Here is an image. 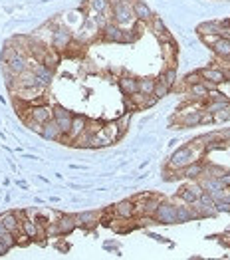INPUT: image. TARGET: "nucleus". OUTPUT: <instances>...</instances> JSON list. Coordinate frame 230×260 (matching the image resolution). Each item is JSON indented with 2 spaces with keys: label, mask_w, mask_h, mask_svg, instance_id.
Segmentation results:
<instances>
[{
  "label": "nucleus",
  "mask_w": 230,
  "mask_h": 260,
  "mask_svg": "<svg viewBox=\"0 0 230 260\" xmlns=\"http://www.w3.org/2000/svg\"><path fill=\"white\" fill-rule=\"evenodd\" d=\"M197 159H200V153H197V147L191 143V145H183V147H179L175 153L171 155V159H169V167H173V169H177V171H181L183 167H186V165H191V163H195Z\"/></svg>",
  "instance_id": "f257e3e1"
},
{
  "label": "nucleus",
  "mask_w": 230,
  "mask_h": 260,
  "mask_svg": "<svg viewBox=\"0 0 230 260\" xmlns=\"http://www.w3.org/2000/svg\"><path fill=\"white\" fill-rule=\"evenodd\" d=\"M111 16H113V22L119 24L121 28L127 26V24H133L137 20L129 0H119V2H113L111 4Z\"/></svg>",
  "instance_id": "f03ea898"
},
{
  "label": "nucleus",
  "mask_w": 230,
  "mask_h": 260,
  "mask_svg": "<svg viewBox=\"0 0 230 260\" xmlns=\"http://www.w3.org/2000/svg\"><path fill=\"white\" fill-rule=\"evenodd\" d=\"M54 112V121L60 125V131H61V141H68V133L72 129V121H74V114L70 110H66L64 105H54L52 107Z\"/></svg>",
  "instance_id": "7ed1b4c3"
},
{
  "label": "nucleus",
  "mask_w": 230,
  "mask_h": 260,
  "mask_svg": "<svg viewBox=\"0 0 230 260\" xmlns=\"http://www.w3.org/2000/svg\"><path fill=\"white\" fill-rule=\"evenodd\" d=\"M153 221L159 225H177V205L161 201V205L153 214Z\"/></svg>",
  "instance_id": "20e7f679"
},
{
  "label": "nucleus",
  "mask_w": 230,
  "mask_h": 260,
  "mask_svg": "<svg viewBox=\"0 0 230 260\" xmlns=\"http://www.w3.org/2000/svg\"><path fill=\"white\" fill-rule=\"evenodd\" d=\"M72 40H74V36H72L70 28H66V26H58V28L54 30V34H52V48L58 50V52L61 54V52H66V50H68V46H70V42H72Z\"/></svg>",
  "instance_id": "39448f33"
},
{
  "label": "nucleus",
  "mask_w": 230,
  "mask_h": 260,
  "mask_svg": "<svg viewBox=\"0 0 230 260\" xmlns=\"http://www.w3.org/2000/svg\"><path fill=\"white\" fill-rule=\"evenodd\" d=\"M101 40L109 42V44H115V42H117V44H121V42H123V28L111 20V22H107L106 26L101 28Z\"/></svg>",
  "instance_id": "423d86ee"
},
{
  "label": "nucleus",
  "mask_w": 230,
  "mask_h": 260,
  "mask_svg": "<svg viewBox=\"0 0 230 260\" xmlns=\"http://www.w3.org/2000/svg\"><path fill=\"white\" fill-rule=\"evenodd\" d=\"M202 185L199 183V181H193L191 185H186V187H183L181 191H179V197H181V201L183 203H186V205H191V203H195L200 195H202Z\"/></svg>",
  "instance_id": "0eeeda50"
},
{
  "label": "nucleus",
  "mask_w": 230,
  "mask_h": 260,
  "mask_svg": "<svg viewBox=\"0 0 230 260\" xmlns=\"http://www.w3.org/2000/svg\"><path fill=\"white\" fill-rule=\"evenodd\" d=\"M199 74H200L202 81H208V83H213V85H220V83L228 81V78H226L224 70H218V68H211V66H206V68L199 70Z\"/></svg>",
  "instance_id": "6e6552de"
},
{
  "label": "nucleus",
  "mask_w": 230,
  "mask_h": 260,
  "mask_svg": "<svg viewBox=\"0 0 230 260\" xmlns=\"http://www.w3.org/2000/svg\"><path fill=\"white\" fill-rule=\"evenodd\" d=\"M28 117L44 125V123H48V121L54 117V112H52L50 105L40 103V105H32V107H30V115H28Z\"/></svg>",
  "instance_id": "1a4fd4ad"
},
{
  "label": "nucleus",
  "mask_w": 230,
  "mask_h": 260,
  "mask_svg": "<svg viewBox=\"0 0 230 260\" xmlns=\"http://www.w3.org/2000/svg\"><path fill=\"white\" fill-rule=\"evenodd\" d=\"M113 211H115V216H119V219H123V221H131V219H135V216H137V207H135L133 199L117 203Z\"/></svg>",
  "instance_id": "9d476101"
},
{
  "label": "nucleus",
  "mask_w": 230,
  "mask_h": 260,
  "mask_svg": "<svg viewBox=\"0 0 230 260\" xmlns=\"http://www.w3.org/2000/svg\"><path fill=\"white\" fill-rule=\"evenodd\" d=\"M6 70L12 74V76H20L22 72H26V70H30V64H28V58L24 56V54H16L10 62H6Z\"/></svg>",
  "instance_id": "9b49d317"
},
{
  "label": "nucleus",
  "mask_w": 230,
  "mask_h": 260,
  "mask_svg": "<svg viewBox=\"0 0 230 260\" xmlns=\"http://www.w3.org/2000/svg\"><path fill=\"white\" fill-rule=\"evenodd\" d=\"M202 171H204V161L197 159L195 163H191V165H186V167L181 169V177L191 179V181H199L202 177Z\"/></svg>",
  "instance_id": "f8f14e48"
},
{
  "label": "nucleus",
  "mask_w": 230,
  "mask_h": 260,
  "mask_svg": "<svg viewBox=\"0 0 230 260\" xmlns=\"http://www.w3.org/2000/svg\"><path fill=\"white\" fill-rule=\"evenodd\" d=\"M58 230H60V236H68L72 234L76 228H77V221H76V214H61L58 219Z\"/></svg>",
  "instance_id": "ddd939ff"
},
{
  "label": "nucleus",
  "mask_w": 230,
  "mask_h": 260,
  "mask_svg": "<svg viewBox=\"0 0 230 260\" xmlns=\"http://www.w3.org/2000/svg\"><path fill=\"white\" fill-rule=\"evenodd\" d=\"M0 223H2L6 227V230L18 234V232H22V223H20V216L14 212V211H8L4 214H0Z\"/></svg>",
  "instance_id": "4468645a"
},
{
  "label": "nucleus",
  "mask_w": 230,
  "mask_h": 260,
  "mask_svg": "<svg viewBox=\"0 0 230 260\" xmlns=\"http://www.w3.org/2000/svg\"><path fill=\"white\" fill-rule=\"evenodd\" d=\"M76 221L79 228H93L99 223V212L95 211H86V212H77L76 214Z\"/></svg>",
  "instance_id": "2eb2a0df"
},
{
  "label": "nucleus",
  "mask_w": 230,
  "mask_h": 260,
  "mask_svg": "<svg viewBox=\"0 0 230 260\" xmlns=\"http://www.w3.org/2000/svg\"><path fill=\"white\" fill-rule=\"evenodd\" d=\"M131 6H133V14H135V18L139 20V22H151V18L155 16L153 10L145 4L143 0H133Z\"/></svg>",
  "instance_id": "dca6fc26"
},
{
  "label": "nucleus",
  "mask_w": 230,
  "mask_h": 260,
  "mask_svg": "<svg viewBox=\"0 0 230 260\" xmlns=\"http://www.w3.org/2000/svg\"><path fill=\"white\" fill-rule=\"evenodd\" d=\"M200 115H202V110H191V112H183L179 115V125L183 129L186 127H197L200 125Z\"/></svg>",
  "instance_id": "f3484780"
},
{
  "label": "nucleus",
  "mask_w": 230,
  "mask_h": 260,
  "mask_svg": "<svg viewBox=\"0 0 230 260\" xmlns=\"http://www.w3.org/2000/svg\"><path fill=\"white\" fill-rule=\"evenodd\" d=\"M119 90L123 92V96H135L139 92V80L137 78H131V76H123L119 78Z\"/></svg>",
  "instance_id": "a211bd4d"
},
{
  "label": "nucleus",
  "mask_w": 230,
  "mask_h": 260,
  "mask_svg": "<svg viewBox=\"0 0 230 260\" xmlns=\"http://www.w3.org/2000/svg\"><path fill=\"white\" fill-rule=\"evenodd\" d=\"M86 127H88V117L86 115H74L72 129H70V133H68V141L74 143V139L77 135H81L83 131H86Z\"/></svg>",
  "instance_id": "6ab92c4d"
},
{
  "label": "nucleus",
  "mask_w": 230,
  "mask_h": 260,
  "mask_svg": "<svg viewBox=\"0 0 230 260\" xmlns=\"http://www.w3.org/2000/svg\"><path fill=\"white\" fill-rule=\"evenodd\" d=\"M191 207H193V211L197 212L199 221H200V219H211V216H216V214H218V211H216L215 205H204V203H200L199 199H197L195 203H191Z\"/></svg>",
  "instance_id": "aec40b11"
},
{
  "label": "nucleus",
  "mask_w": 230,
  "mask_h": 260,
  "mask_svg": "<svg viewBox=\"0 0 230 260\" xmlns=\"http://www.w3.org/2000/svg\"><path fill=\"white\" fill-rule=\"evenodd\" d=\"M189 94L197 101H206L208 99V94H211V88H208L206 81H197V83L189 85Z\"/></svg>",
  "instance_id": "412c9836"
},
{
  "label": "nucleus",
  "mask_w": 230,
  "mask_h": 260,
  "mask_svg": "<svg viewBox=\"0 0 230 260\" xmlns=\"http://www.w3.org/2000/svg\"><path fill=\"white\" fill-rule=\"evenodd\" d=\"M42 137L46 141H61V131H60V125L54 121V117L44 123V129H42Z\"/></svg>",
  "instance_id": "4be33fe9"
},
{
  "label": "nucleus",
  "mask_w": 230,
  "mask_h": 260,
  "mask_svg": "<svg viewBox=\"0 0 230 260\" xmlns=\"http://www.w3.org/2000/svg\"><path fill=\"white\" fill-rule=\"evenodd\" d=\"M193 221H199L197 212L193 211L191 205H181L177 207V225H183V223H193Z\"/></svg>",
  "instance_id": "5701e85b"
},
{
  "label": "nucleus",
  "mask_w": 230,
  "mask_h": 260,
  "mask_svg": "<svg viewBox=\"0 0 230 260\" xmlns=\"http://www.w3.org/2000/svg\"><path fill=\"white\" fill-rule=\"evenodd\" d=\"M211 48H213V52H215L216 58H222V60H228L230 62V38H220L218 36V40L215 42Z\"/></svg>",
  "instance_id": "b1692460"
},
{
  "label": "nucleus",
  "mask_w": 230,
  "mask_h": 260,
  "mask_svg": "<svg viewBox=\"0 0 230 260\" xmlns=\"http://www.w3.org/2000/svg\"><path fill=\"white\" fill-rule=\"evenodd\" d=\"M44 66H48V68H52V70H56L58 68V64L61 62V56H60V52L58 50H54V48H46V52H44V56H42V60H40Z\"/></svg>",
  "instance_id": "393cba45"
},
{
  "label": "nucleus",
  "mask_w": 230,
  "mask_h": 260,
  "mask_svg": "<svg viewBox=\"0 0 230 260\" xmlns=\"http://www.w3.org/2000/svg\"><path fill=\"white\" fill-rule=\"evenodd\" d=\"M222 28L218 22H200L197 26V34L199 36H220Z\"/></svg>",
  "instance_id": "a878e982"
},
{
  "label": "nucleus",
  "mask_w": 230,
  "mask_h": 260,
  "mask_svg": "<svg viewBox=\"0 0 230 260\" xmlns=\"http://www.w3.org/2000/svg\"><path fill=\"white\" fill-rule=\"evenodd\" d=\"M30 70H32V72H34V74H36L40 80H44L48 85H50V81L54 80V70H52V68H48V66H44V64H42V62H38L36 66H32Z\"/></svg>",
  "instance_id": "bb28decb"
},
{
  "label": "nucleus",
  "mask_w": 230,
  "mask_h": 260,
  "mask_svg": "<svg viewBox=\"0 0 230 260\" xmlns=\"http://www.w3.org/2000/svg\"><path fill=\"white\" fill-rule=\"evenodd\" d=\"M226 173V169L222 165H216V163H204V171H202V177L200 179H206V177H215V179H220Z\"/></svg>",
  "instance_id": "cd10ccee"
},
{
  "label": "nucleus",
  "mask_w": 230,
  "mask_h": 260,
  "mask_svg": "<svg viewBox=\"0 0 230 260\" xmlns=\"http://www.w3.org/2000/svg\"><path fill=\"white\" fill-rule=\"evenodd\" d=\"M173 90H171V85L169 83H167L161 76L155 80V90H153V96L157 98V99H163V98H167V96H169Z\"/></svg>",
  "instance_id": "c85d7f7f"
},
{
  "label": "nucleus",
  "mask_w": 230,
  "mask_h": 260,
  "mask_svg": "<svg viewBox=\"0 0 230 260\" xmlns=\"http://www.w3.org/2000/svg\"><path fill=\"white\" fill-rule=\"evenodd\" d=\"M199 183H200V185H202V189H204V191H208V193H215V191L222 189V183H220V179H215V177L199 179Z\"/></svg>",
  "instance_id": "c756f323"
},
{
  "label": "nucleus",
  "mask_w": 230,
  "mask_h": 260,
  "mask_svg": "<svg viewBox=\"0 0 230 260\" xmlns=\"http://www.w3.org/2000/svg\"><path fill=\"white\" fill-rule=\"evenodd\" d=\"M88 2H90V8L97 14L107 12L111 8V0H88Z\"/></svg>",
  "instance_id": "7c9ffc66"
},
{
  "label": "nucleus",
  "mask_w": 230,
  "mask_h": 260,
  "mask_svg": "<svg viewBox=\"0 0 230 260\" xmlns=\"http://www.w3.org/2000/svg\"><path fill=\"white\" fill-rule=\"evenodd\" d=\"M72 145H76V147H79V149H90V145H92V131H83L81 135H77L76 139H74V143Z\"/></svg>",
  "instance_id": "2f4dec72"
},
{
  "label": "nucleus",
  "mask_w": 230,
  "mask_h": 260,
  "mask_svg": "<svg viewBox=\"0 0 230 260\" xmlns=\"http://www.w3.org/2000/svg\"><path fill=\"white\" fill-rule=\"evenodd\" d=\"M153 90H155V78H143V80H139V94L149 96V94H153Z\"/></svg>",
  "instance_id": "473e14b6"
},
{
  "label": "nucleus",
  "mask_w": 230,
  "mask_h": 260,
  "mask_svg": "<svg viewBox=\"0 0 230 260\" xmlns=\"http://www.w3.org/2000/svg\"><path fill=\"white\" fill-rule=\"evenodd\" d=\"M161 78H163V80H165L167 83L171 85V90L175 88V85H177V81H179V80H177V78H179V76H177V70H175L173 66L165 68V70H163V74H161Z\"/></svg>",
  "instance_id": "72a5a7b5"
},
{
  "label": "nucleus",
  "mask_w": 230,
  "mask_h": 260,
  "mask_svg": "<svg viewBox=\"0 0 230 260\" xmlns=\"http://www.w3.org/2000/svg\"><path fill=\"white\" fill-rule=\"evenodd\" d=\"M215 115V123H224V121H230V105H226L224 110L213 114Z\"/></svg>",
  "instance_id": "f704fd0d"
},
{
  "label": "nucleus",
  "mask_w": 230,
  "mask_h": 260,
  "mask_svg": "<svg viewBox=\"0 0 230 260\" xmlns=\"http://www.w3.org/2000/svg\"><path fill=\"white\" fill-rule=\"evenodd\" d=\"M26 125L32 129L34 133L42 135V129H44V125H42V123H38V121H34V119H30V117H26Z\"/></svg>",
  "instance_id": "c9c22d12"
},
{
  "label": "nucleus",
  "mask_w": 230,
  "mask_h": 260,
  "mask_svg": "<svg viewBox=\"0 0 230 260\" xmlns=\"http://www.w3.org/2000/svg\"><path fill=\"white\" fill-rule=\"evenodd\" d=\"M197 81H202V78H200L199 70H197V72H193V74H186V76H184V83H186V85H193V83H197Z\"/></svg>",
  "instance_id": "e433bc0d"
},
{
  "label": "nucleus",
  "mask_w": 230,
  "mask_h": 260,
  "mask_svg": "<svg viewBox=\"0 0 230 260\" xmlns=\"http://www.w3.org/2000/svg\"><path fill=\"white\" fill-rule=\"evenodd\" d=\"M216 211L218 212H230V199H224V201H216L215 203Z\"/></svg>",
  "instance_id": "4c0bfd02"
},
{
  "label": "nucleus",
  "mask_w": 230,
  "mask_h": 260,
  "mask_svg": "<svg viewBox=\"0 0 230 260\" xmlns=\"http://www.w3.org/2000/svg\"><path fill=\"white\" fill-rule=\"evenodd\" d=\"M151 24H153V28H155V32H157V34H159V32H161L163 28H165V26H163V22H161V18H159V16H153V18H151Z\"/></svg>",
  "instance_id": "58836bf2"
},
{
  "label": "nucleus",
  "mask_w": 230,
  "mask_h": 260,
  "mask_svg": "<svg viewBox=\"0 0 230 260\" xmlns=\"http://www.w3.org/2000/svg\"><path fill=\"white\" fill-rule=\"evenodd\" d=\"M216 137H218V139H222V141H226V143L230 145V127H228V129H224V131H218V133H216Z\"/></svg>",
  "instance_id": "ea45409f"
},
{
  "label": "nucleus",
  "mask_w": 230,
  "mask_h": 260,
  "mask_svg": "<svg viewBox=\"0 0 230 260\" xmlns=\"http://www.w3.org/2000/svg\"><path fill=\"white\" fill-rule=\"evenodd\" d=\"M220 183H222V187H230V171L226 169V173L220 177Z\"/></svg>",
  "instance_id": "a19ab883"
},
{
  "label": "nucleus",
  "mask_w": 230,
  "mask_h": 260,
  "mask_svg": "<svg viewBox=\"0 0 230 260\" xmlns=\"http://www.w3.org/2000/svg\"><path fill=\"white\" fill-rule=\"evenodd\" d=\"M200 38H202V42H204V44H208V46H213L215 42L218 40V36H200Z\"/></svg>",
  "instance_id": "79ce46f5"
},
{
  "label": "nucleus",
  "mask_w": 230,
  "mask_h": 260,
  "mask_svg": "<svg viewBox=\"0 0 230 260\" xmlns=\"http://www.w3.org/2000/svg\"><path fill=\"white\" fill-rule=\"evenodd\" d=\"M8 252H10V248H8V246H6L2 241H0V256H6Z\"/></svg>",
  "instance_id": "37998d69"
},
{
  "label": "nucleus",
  "mask_w": 230,
  "mask_h": 260,
  "mask_svg": "<svg viewBox=\"0 0 230 260\" xmlns=\"http://www.w3.org/2000/svg\"><path fill=\"white\" fill-rule=\"evenodd\" d=\"M222 28H230V18H224V20H220V22H218Z\"/></svg>",
  "instance_id": "c03bdc74"
},
{
  "label": "nucleus",
  "mask_w": 230,
  "mask_h": 260,
  "mask_svg": "<svg viewBox=\"0 0 230 260\" xmlns=\"http://www.w3.org/2000/svg\"><path fill=\"white\" fill-rule=\"evenodd\" d=\"M4 232H6V227H4L2 223H0V234H4Z\"/></svg>",
  "instance_id": "a18cd8bd"
}]
</instances>
